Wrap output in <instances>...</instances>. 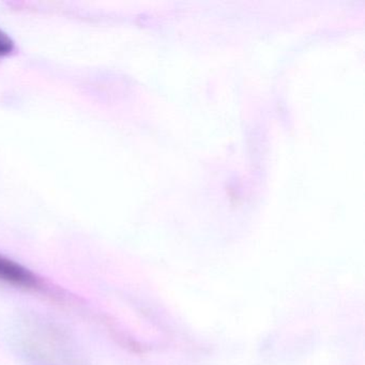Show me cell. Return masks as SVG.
Masks as SVG:
<instances>
[{"label":"cell","mask_w":365,"mask_h":365,"mask_svg":"<svg viewBox=\"0 0 365 365\" xmlns=\"http://www.w3.org/2000/svg\"><path fill=\"white\" fill-rule=\"evenodd\" d=\"M0 282L22 288H37L39 279L24 267L0 256Z\"/></svg>","instance_id":"6da1fadb"},{"label":"cell","mask_w":365,"mask_h":365,"mask_svg":"<svg viewBox=\"0 0 365 365\" xmlns=\"http://www.w3.org/2000/svg\"><path fill=\"white\" fill-rule=\"evenodd\" d=\"M14 41L8 37L7 34L0 31V56H5L14 51Z\"/></svg>","instance_id":"7a4b0ae2"}]
</instances>
